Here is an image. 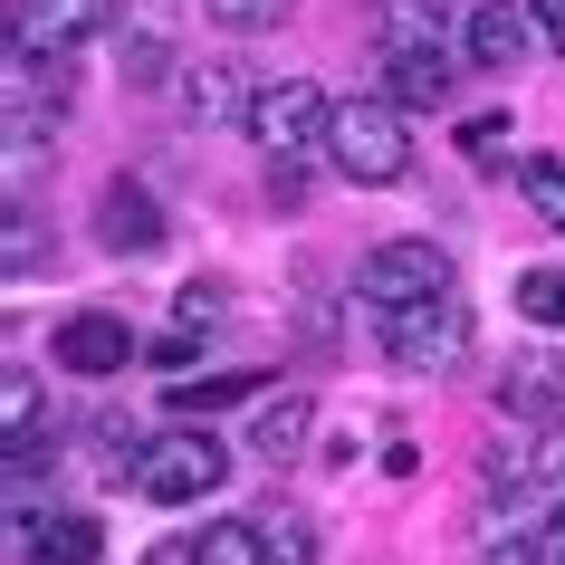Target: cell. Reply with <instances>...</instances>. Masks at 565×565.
<instances>
[{
	"label": "cell",
	"instance_id": "13",
	"mask_svg": "<svg viewBox=\"0 0 565 565\" xmlns=\"http://www.w3.org/2000/svg\"><path fill=\"white\" fill-rule=\"evenodd\" d=\"M106 556V527H96L87 508H58V518H39L30 546H20V565H96Z\"/></svg>",
	"mask_w": 565,
	"mask_h": 565
},
{
	"label": "cell",
	"instance_id": "11",
	"mask_svg": "<svg viewBox=\"0 0 565 565\" xmlns=\"http://www.w3.org/2000/svg\"><path fill=\"white\" fill-rule=\"evenodd\" d=\"M173 96H182V116H192V125H231V116L249 125V96H259V87H249L231 58H202V67H173Z\"/></svg>",
	"mask_w": 565,
	"mask_h": 565
},
{
	"label": "cell",
	"instance_id": "22",
	"mask_svg": "<svg viewBox=\"0 0 565 565\" xmlns=\"http://www.w3.org/2000/svg\"><path fill=\"white\" fill-rule=\"evenodd\" d=\"M202 20H221V30H278L288 0H202Z\"/></svg>",
	"mask_w": 565,
	"mask_h": 565
},
{
	"label": "cell",
	"instance_id": "18",
	"mask_svg": "<svg viewBox=\"0 0 565 565\" xmlns=\"http://www.w3.org/2000/svg\"><path fill=\"white\" fill-rule=\"evenodd\" d=\"M0 422H10V460L39 450V374H30V364H10V374H0Z\"/></svg>",
	"mask_w": 565,
	"mask_h": 565
},
{
	"label": "cell",
	"instance_id": "4",
	"mask_svg": "<svg viewBox=\"0 0 565 565\" xmlns=\"http://www.w3.org/2000/svg\"><path fill=\"white\" fill-rule=\"evenodd\" d=\"M327 87L317 77H268L259 96H249V135H259V153H278V163H307V153H327Z\"/></svg>",
	"mask_w": 565,
	"mask_h": 565
},
{
	"label": "cell",
	"instance_id": "2",
	"mask_svg": "<svg viewBox=\"0 0 565 565\" xmlns=\"http://www.w3.org/2000/svg\"><path fill=\"white\" fill-rule=\"evenodd\" d=\"M374 327H384V355L403 364V374H431V384L470 364V335H479L460 288H441V298H422V307H384Z\"/></svg>",
	"mask_w": 565,
	"mask_h": 565
},
{
	"label": "cell",
	"instance_id": "14",
	"mask_svg": "<svg viewBox=\"0 0 565 565\" xmlns=\"http://www.w3.org/2000/svg\"><path fill=\"white\" fill-rule=\"evenodd\" d=\"M393 106H441L450 96V49H374Z\"/></svg>",
	"mask_w": 565,
	"mask_h": 565
},
{
	"label": "cell",
	"instance_id": "23",
	"mask_svg": "<svg viewBox=\"0 0 565 565\" xmlns=\"http://www.w3.org/2000/svg\"><path fill=\"white\" fill-rule=\"evenodd\" d=\"M163 67H173V49H163V30H135V49H125V77H135V87H153Z\"/></svg>",
	"mask_w": 565,
	"mask_h": 565
},
{
	"label": "cell",
	"instance_id": "8",
	"mask_svg": "<svg viewBox=\"0 0 565 565\" xmlns=\"http://www.w3.org/2000/svg\"><path fill=\"white\" fill-rule=\"evenodd\" d=\"M49 355H58V374H125V355H135V335H125V317H106V307H87V317H67L58 335H49Z\"/></svg>",
	"mask_w": 565,
	"mask_h": 565
},
{
	"label": "cell",
	"instance_id": "12",
	"mask_svg": "<svg viewBox=\"0 0 565 565\" xmlns=\"http://www.w3.org/2000/svg\"><path fill=\"white\" fill-rule=\"evenodd\" d=\"M450 20H470L460 0H374V49H450Z\"/></svg>",
	"mask_w": 565,
	"mask_h": 565
},
{
	"label": "cell",
	"instance_id": "27",
	"mask_svg": "<svg viewBox=\"0 0 565 565\" xmlns=\"http://www.w3.org/2000/svg\"><path fill=\"white\" fill-rule=\"evenodd\" d=\"M527 10H536V39L565 58V0H527Z\"/></svg>",
	"mask_w": 565,
	"mask_h": 565
},
{
	"label": "cell",
	"instance_id": "15",
	"mask_svg": "<svg viewBox=\"0 0 565 565\" xmlns=\"http://www.w3.org/2000/svg\"><path fill=\"white\" fill-rule=\"evenodd\" d=\"M307 431H317V403H307V393H278V403L249 413V460H298Z\"/></svg>",
	"mask_w": 565,
	"mask_h": 565
},
{
	"label": "cell",
	"instance_id": "5",
	"mask_svg": "<svg viewBox=\"0 0 565 565\" xmlns=\"http://www.w3.org/2000/svg\"><path fill=\"white\" fill-rule=\"evenodd\" d=\"M231 479V450L211 441V431H163V441H145V460H135V489H145L153 508H192L211 499Z\"/></svg>",
	"mask_w": 565,
	"mask_h": 565
},
{
	"label": "cell",
	"instance_id": "10",
	"mask_svg": "<svg viewBox=\"0 0 565 565\" xmlns=\"http://www.w3.org/2000/svg\"><path fill=\"white\" fill-rule=\"evenodd\" d=\"M96 239H106L116 259L163 249V202H153L145 182H106V192H96Z\"/></svg>",
	"mask_w": 565,
	"mask_h": 565
},
{
	"label": "cell",
	"instance_id": "3",
	"mask_svg": "<svg viewBox=\"0 0 565 565\" xmlns=\"http://www.w3.org/2000/svg\"><path fill=\"white\" fill-rule=\"evenodd\" d=\"M106 30H116V0H10V58H20V77L58 67L67 49H87Z\"/></svg>",
	"mask_w": 565,
	"mask_h": 565
},
{
	"label": "cell",
	"instance_id": "26",
	"mask_svg": "<svg viewBox=\"0 0 565 565\" xmlns=\"http://www.w3.org/2000/svg\"><path fill=\"white\" fill-rule=\"evenodd\" d=\"M499 145H508V116H470L460 125V153H479V163H499Z\"/></svg>",
	"mask_w": 565,
	"mask_h": 565
},
{
	"label": "cell",
	"instance_id": "17",
	"mask_svg": "<svg viewBox=\"0 0 565 565\" xmlns=\"http://www.w3.org/2000/svg\"><path fill=\"white\" fill-rule=\"evenodd\" d=\"M192 565H268L259 518H211V527L192 536Z\"/></svg>",
	"mask_w": 565,
	"mask_h": 565
},
{
	"label": "cell",
	"instance_id": "21",
	"mask_svg": "<svg viewBox=\"0 0 565 565\" xmlns=\"http://www.w3.org/2000/svg\"><path fill=\"white\" fill-rule=\"evenodd\" d=\"M268 374H202V384H173V413H221V403H249Z\"/></svg>",
	"mask_w": 565,
	"mask_h": 565
},
{
	"label": "cell",
	"instance_id": "28",
	"mask_svg": "<svg viewBox=\"0 0 565 565\" xmlns=\"http://www.w3.org/2000/svg\"><path fill=\"white\" fill-rule=\"evenodd\" d=\"M536 565H565V508L546 518V527H536Z\"/></svg>",
	"mask_w": 565,
	"mask_h": 565
},
{
	"label": "cell",
	"instance_id": "6",
	"mask_svg": "<svg viewBox=\"0 0 565 565\" xmlns=\"http://www.w3.org/2000/svg\"><path fill=\"white\" fill-rule=\"evenodd\" d=\"M355 288H364L374 317H384V307H422V298L450 288V259H441V239H374L355 259Z\"/></svg>",
	"mask_w": 565,
	"mask_h": 565
},
{
	"label": "cell",
	"instance_id": "1",
	"mask_svg": "<svg viewBox=\"0 0 565 565\" xmlns=\"http://www.w3.org/2000/svg\"><path fill=\"white\" fill-rule=\"evenodd\" d=\"M327 163L345 182H364V192H384V182L413 173V125H403V106L393 96H345L327 125Z\"/></svg>",
	"mask_w": 565,
	"mask_h": 565
},
{
	"label": "cell",
	"instance_id": "20",
	"mask_svg": "<svg viewBox=\"0 0 565 565\" xmlns=\"http://www.w3.org/2000/svg\"><path fill=\"white\" fill-rule=\"evenodd\" d=\"M518 317L527 327H565V268H518Z\"/></svg>",
	"mask_w": 565,
	"mask_h": 565
},
{
	"label": "cell",
	"instance_id": "19",
	"mask_svg": "<svg viewBox=\"0 0 565 565\" xmlns=\"http://www.w3.org/2000/svg\"><path fill=\"white\" fill-rule=\"evenodd\" d=\"M518 192H527V211L546 231H565V153H527L518 163Z\"/></svg>",
	"mask_w": 565,
	"mask_h": 565
},
{
	"label": "cell",
	"instance_id": "29",
	"mask_svg": "<svg viewBox=\"0 0 565 565\" xmlns=\"http://www.w3.org/2000/svg\"><path fill=\"white\" fill-rule=\"evenodd\" d=\"M153 565H192V536H173V546H153Z\"/></svg>",
	"mask_w": 565,
	"mask_h": 565
},
{
	"label": "cell",
	"instance_id": "7",
	"mask_svg": "<svg viewBox=\"0 0 565 565\" xmlns=\"http://www.w3.org/2000/svg\"><path fill=\"white\" fill-rule=\"evenodd\" d=\"M460 49H470L479 77H518V58L536 49V10H518V0H470V20H460Z\"/></svg>",
	"mask_w": 565,
	"mask_h": 565
},
{
	"label": "cell",
	"instance_id": "16",
	"mask_svg": "<svg viewBox=\"0 0 565 565\" xmlns=\"http://www.w3.org/2000/svg\"><path fill=\"white\" fill-rule=\"evenodd\" d=\"M259 536H268V565H327V536L298 499H268L259 508Z\"/></svg>",
	"mask_w": 565,
	"mask_h": 565
},
{
	"label": "cell",
	"instance_id": "9",
	"mask_svg": "<svg viewBox=\"0 0 565 565\" xmlns=\"http://www.w3.org/2000/svg\"><path fill=\"white\" fill-rule=\"evenodd\" d=\"M499 413H518V422H556L565 413V355L556 345H518V355H508Z\"/></svg>",
	"mask_w": 565,
	"mask_h": 565
},
{
	"label": "cell",
	"instance_id": "24",
	"mask_svg": "<svg viewBox=\"0 0 565 565\" xmlns=\"http://www.w3.org/2000/svg\"><path fill=\"white\" fill-rule=\"evenodd\" d=\"M30 268H39V211L10 202V278H30Z\"/></svg>",
	"mask_w": 565,
	"mask_h": 565
},
{
	"label": "cell",
	"instance_id": "25",
	"mask_svg": "<svg viewBox=\"0 0 565 565\" xmlns=\"http://www.w3.org/2000/svg\"><path fill=\"white\" fill-rule=\"evenodd\" d=\"M221 307H231V288H221V278H192V288H182V327H211Z\"/></svg>",
	"mask_w": 565,
	"mask_h": 565
}]
</instances>
